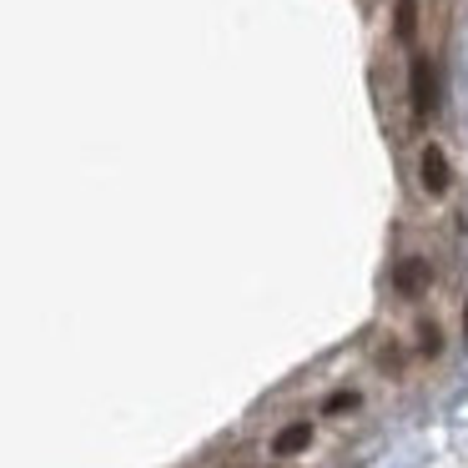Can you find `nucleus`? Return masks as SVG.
Returning a JSON list of instances; mask_svg holds the SVG:
<instances>
[{"label":"nucleus","mask_w":468,"mask_h":468,"mask_svg":"<svg viewBox=\"0 0 468 468\" xmlns=\"http://www.w3.org/2000/svg\"><path fill=\"white\" fill-rule=\"evenodd\" d=\"M307 443H313V428H307V423H287L282 433L272 438V453L277 458H292V453H303Z\"/></svg>","instance_id":"20e7f679"},{"label":"nucleus","mask_w":468,"mask_h":468,"mask_svg":"<svg viewBox=\"0 0 468 468\" xmlns=\"http://www.w3.org/2000/svg\"><path fill=\"white\" fill-rule=\"evenodd\" d=\"M418 343H423V353H428V357H438V353H443V333H438L433 323H423V327H418Z\"/></svg>","instance_id":"423d86ee"},{"label":"nucleus","mask_w":468,"mask_h":468,"mask_svg":"<svg viewBox=\"0 0 468 468\" xmlns=\"http://www.w3.org/2000/svg\"><path fill=\"white\" fill-rule=\"evenodd\" d=\"M413 31H418V0H398V36L413 41Z\"/></svg>","instance_id":"39448f33"},{"label":"nucleus","mask_w":468,"mask_h":468,"mask_svg":"<svg viewBox=\"0 0 468 468\" xmlns=\"http://www.w3.org/2000/svg\"><path fill=\"white\" fill-rule=\"evenodd\" d=\"M343 408H357V393H333L327 398V413H343Z\"/></svg>","instance_id":"0eeeda50"},{"label":"nucleus","mask_w":468,"mask_h":468,"mask_svg":"<svg viewBox=\"0 0 468 468\" xmlns=\"http://www.w3.org/2000/svg\"><path fill=\"white\" fill-rule=\"evenodd\" d=\"M428 282H433V267H428V257H403V262L393 267V292H398V297H423Z\"/></svg>","instance_id":"7ed1b4c3"},{"label":"nucleus","mask_w":468,"mask_h":468,"mask_svg":"<svg viewBox=\"0 0 468 468\" xmlns=\"http://www.w3.org/2000/svg\"><path fill=\"white\" fill-rule=\"evenodd\" d=\"M408 96H413L418 122H428V116L438 112V76H433V61H428V56H413V66H408Z\"/></svg>","instance_id":"f257e3e1"},{"label":"nucleus","mask_w":468,"mask_h":468,"mask_svg":"<svg viewBox=\"0 0 468 468\" xmlns=\"http://www.w3.org/2000/svg\"><path fill=\"white\" fill-rule=\"evenodd\" d=\"M418 182H423L428 197H443L453 186V166H448L443 146H423V156H418Z\"/></svg>","instance_id":"f03ea898"}]
</instances>
